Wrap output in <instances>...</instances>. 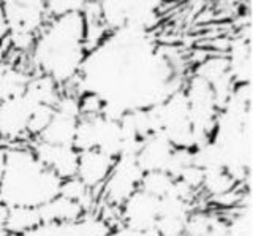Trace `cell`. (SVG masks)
<instances>
[{"label": "cell", "mask_w": 253, "mask_h": 236, "mask_svg": "<svg viewBox=\"0 0 253 236\" xmlns=\"http://www.w3.org/2000/svg\"><path fill=\"white\" fill-rule=\"evenodd\" d=\"M22 236H59V224L42 222Z\"/></svg>", "instance_id": "d4e9b609"}, {"label": "cell", "mask_w": 253, "mask_h": 236, "mask_svg": "<svg viewBox=\"0 0 253 236\" xmlns=\"http://www.w3.org/2000/svg\"><path fill=\"white\" fill-rule=\"evenodd\" d=\"M172 184H174V179L168 175V173L149 171V173H144V175H142L138 190L162 200L163 196H166L171 192Z\"/></svg>", "instance_id": "d6986e66"}, {"label": "cell", "mask_w": 253, "mask_h": 236, "mask_svg": "<svg viewBox=\"0 0 253 236\" xmlns=\"http://www.w3.org/2000/svg\"><path fill=\"white\" fill-rule=\"evenodd\" d=\"M111 236H160V235L155 232V228H152V230H146V232H139V230H133V228H128L125 225H121L119 228H113Z\"/></svg>", "instance_id": "484cf974"}, {"label": "cell", "mask_w": 253, "mask_h": 236, "mask_svg": "<svg viewBox=\"0 0 253 236\" xmlns=\"http://www.w3.org/2000/svg\"><path fill=\"white\" fill-rule=\"evenodd\" d=\"M37 209L42 222H51V224L73 222V220H78L84 216V211L78 203L71 201L62 195H57L55 198L42 204Z\"/></svg>", "instance_id": "7c38bea8"}, {"label": "cell", "mask_w": 253, "mask_h": 236, "mask_svg": "<svg viewBox=\"0 0 253 236\" xmlns=\"http://www.w3.org/2000/svg\"><path fill=\"white\" fill-rule=\"evenodd\" d=\"M203 179H204V171L201 168L195 167L192 163L190 167H187L184 171H182V175L177 181L180 183H184L187 187H190L192 190H200L201 189V184H203Z\"/></svg>", "instance_id": "cb8c5ba5"}, {"label": "cell", "mask_w": 253, "mask_h": 236, "mask_svg": "<svg viewBox=\"0 0 253 236\" xmlns=\"http://www.w3.org/2000/svg\"><path fill=\"white\" fill-rule=\"evenodd\" d=\"M0 204H2V198H0Z\"/></svg>", "instance_id": "f1b7e54d"}, {"label": "cell", "mask_w": 253, "mask_h": 236, "mask_svg": "<svg viewBox=\"0 0 253 236\" xmlns=\"http://www.w3.org/2000/svg\"><path fill=\"white\" fill-rule=\"evenodd\" d=\"M6 216H8V208L2 203V204H0V230H2V228L5 227ZM3 230H5V228H3Z\"/></svg>", "instance_id": "83f0119b"}, {"label": "cell", "mask_w": 253, "mask_h": 236, "mask_svg": "<svg viewBox=\"0 0 253 236\" xmlns=\"http://www.w3.org/2000/svg\"><path fill=\"white\" fill-rule=\"evenodd\" d=\"M40 105L22 94L0 101V143H18L27 137V125Z\"/></svg>", "instance_id": "5b68a950"}, {"label": "cell", "mask_w": 253, "mask_h": 236, "mask_svg": "<svg viewBox=\"0 0 253 236\" xmlns=\"http://www.w3.org/2000/svg\"><path fill=\"white\" fill-rule=\"evenodd\" d=\"M38 224H42V219L37 208H8L3 228L11 236H22Z\"/></svg>", "instance_id": "5bb4252c"}, {"label": "cell", "mask_w": 253, "mask_h": 236, "mask_svg": "<svg viewBox=\"0 0 253 236\" xmlns=\"http://www.w3.org/2000/svg\"><path fill=\"white\" fill-rule=\"evenodd\" d=\"M142 170L136 162V157L119 155L114 160L113 170L101 186L103 198L108 206L121 208L122 204L139 189Z\"/></svg>", "instance_id": "277c9868"}, {"label": "cell", "mask_w": 253, "mask_h": 236, "mask_svg": "<svg viewBox=\"0 0 253 236\" xmlns=\"http://www.w3.org/2000/svg\"><path fill=\"white\" fill-rule=\"evenodd\" d=\"M174 147L163 133H152L141 141L136 162L142 173L165 171L174 152Z\"/></svg>", "instance_id": "30bf717a"}, {"label": "cell", "mask_w": 253, "mask_h": 236, "mask_svg": "<svg viewBox=\"0 0 253 236\" xmlns=\"http://www.w3.org/2000/svg\"><path fill=\"white\" fill-rule=\"evenodd\" d=\"M8 34L38 35L47 22L44 2H2L0 3Z\"/></svg>", "instance_id": "8992f818"}, {"label": "cell", "mask_w": 253, "mask_h": 236, "mask_svg": "<svg viewBox=\"0 0 253 236\" xmlns=\"http://www.w3.org/2000/svg\"><path fill=\"white\" fill-rule=\"evenodd\" d=\"M103 108V101L100 97L93 94H84L79 97V109H81V117H93L100 116Z\"/></svg>", "instance_id": "603a6c76"}, {"label": "cell", "mask_w": 253, "mask_h": 236, "mask_svg": "<svg viewBox=\"0 0 253 236\" xmlns=\"http://www.w3.org/2000/svg\"><path fill=\"white\" fill-rule=\"evenodd\" d=\"M5 157H6V146L0 143V179H2L3 168H5Z\"/></svg>", "instance_id": "4316f807"}, {"label": "cell", "mask_w": 253, "mask_h": 236, "mask_svg": "<svg viewBox=\"0 0 253 236\" xmlns=\"http://www.w3.org/2000/svg\"><path fill=\"white\" fill-rule=\"evenodd\" d=\"M237 186H239V183H237L231 175H228L225 170L209 171V173H204L201 190H204L209 198H215V196L236 190Z\"/></svg>", "instance_id": "ac0fdd59"}, {"label": "cell", "mask_w": 253, "mask_h": 236, "mask_svg": "<svg viewBox=\"0 0 253 236\" xmlns=\"http://www.w3.org/2000/svg\"><path fill=\"white\" fill-rule=\"evenodd\" d=\"M193 165L204 173L225 170L223 152L213 141H208L206 144L193 149Z\"/></svg>", "instance_id": "e0dca14e"}, {"label": "cell", "mask_w": 253, "mask_h": 236, "mask_svg": "<svg viewBox=\"0 0 253 236\" xmlns=\"http://www.w3.org/2000/svg\"><path fill=\"white\" fill-rule=\"evenodd\" d=\"M78 121L79 119H75V117L55 113L54 109L52 121L47 124V127L35 140L55 146H73Z\"/></svg>", "instance_id": "8fae6325"}, {"label": "cell", "mask_w": 253, "mask_h": 236, "mask_svg": "<svg viewBox=\"0 0 253 236\" xmlns=\"http://www.w3.org/2000/svg\"><path fill=\"white\" fill-rule=\"evenodd\" d=\"M113 227L100 216L84 214L73 222L59 224V236H111Z\"/></svg>", "instance_id": "4fadbf2b"}, {"label": "cell", "mask_w": 253, "mask_h": 236, "mask_svg": "<svg viewBox=\"0 0 253 236\" xmlns=\"http://www.w3.org/2000/svg\"><path fill=\"white\" fill-rule=\"evenodd\" d=\"M75 84L78 97L93 94L126 113L160 105L184 88L176 80L172 62L154 45L150 32L130 26L109 32L87 52Z\"/></svg>", "instance_id": "6da1fadb"}, {"label": "cell", "mask_w": 253, "mask_h": 236, "mask_svg": "<svg viewBox=\"0 0 253 236\" xmlns=\"http://www.w3.org/2000/svg\"><path fill=\"white\" fill-rule=\"evenodd\" d=\"M119 212L122 225L139 232L152 230L160 214V200L136 190L119 208Z\"/></svg>", "instance_id": "ba28073f"}, {"label": "cell", "mask_w": 253, "mask_h": 236, "mask_svg": "<svg viewBox=\"0 0 253 236\" xmlns=\"http://www.w3.org/2000/svg\"><path fill=\"white\" fill-rule=\"evenodd\" d=\"M62 179L35 157L29 146H6L0 198L6 208H40L59 195Z\"/></svg>", "instance_id": "3957f363"}, {"label": "cell", "mask_w": 253, "mask_h": 236, "mask_svg": "<svg viewBox=\"0 0 253 236\" xmlns=\"http://www.w3.org/2000/svg\"><path fill=\"white\" fill-rule=\"evenodd\" d=\"M192 163H193L192 149H174L165 173H168L174 181H177L182 175V171H184L187 167H190Z\"/></svg>", "instance_id": "44dd1931"}, {"label": "cell", "mask_w": 253, "mask_h": 236, "mask_svg": "<svg viewBox=\"0 0 253 236\" xmlns=\"http://www.w3.org/2000/svg\"><path fill=\"white\" fill-rule=\"evenodd\" d=\"M54 117V106L49 105H40L34 114H32L29 125H27V137H30L32 140H35L40 133H42L47 124L52 121Z\"/></svg>", "instance_id": "ffe728a7"}, {"label": "cell", "mask_w": 253, "mask_h": 236, "mask_svg": "<svg viewBox=\"0 0 253 236\" xmlns=\"http://www.w3.org/2000/svg\"><path fill=\"white\" fill-rule=\"evenodd\" d=\"M59 195H62V196H65V198L78 203L79 206L83 208L84 214H90L92 208L95 206V195H93V190L87 189L76 176L62 181Z\"/></svg>", "instance_id": "2e32d148"}, {"label": "cell", "mask_w": 253, "mask_h": 236, "mask_svg": "<svg viewBox=\"0 0 253 236\" xmlns=\"http://www.w3.org/2000/svg\"><path fill=\"white\" fill-rule=\"evenodd\" d=\"M113 165H114V159H111V157L97 151V149L79 152L76 178L87 189L95 192L97 189H101V186L105 184L106 178L109 176L111 170H113Z\"/></svg>", "instance_id": "9c48e42d"}, {"label": "cell", "mask_w": 253, "mask_h": 236, "mask_svg": "<svg viewBox=\"0 0 253 236\" xmlns=\"http://www.w3.org/2000/svg\"><path fill=\"white\" fill-rule=\"evenodd\" d=\"M29 147L35 157L47 170H51L59 179L65 181L76 176L79 152L73 146H55L32 140Z\"/></svg>", "instance_id": "52a82bcc"}, {"label": "cell", "mask_w": 253, "mask_h": 236, "mask_svg": "<svg viewBox=\"0 0 253 236\" xmlns=\"http://www.w3.org/2000/svg\"><path fill=\"white\" fill-rule=\"evenodd\" d=\"M46 5V13H47V19L51 18H60L65 16L70 13H83L84 8V2H44Z\"/></svg>", "instance_id": "7402d4cb"}, {"label": "cell", "mask_w": 253, "mask_h": 236, "mask_svg": "<svg viewBox=\"0 0 253 236\" xmlns=\"http://www.w3.org/2000/svg\"><path fill=\"white\" fill-rule=\"evenodd\" d=\"M84 30L81 13L47 19L32 48V62L38 73L51 78L59 88L75 83L87 56Z\"/></svg>", "instance_id": "7a4b0ae2"}, {"label": "cell", "mask_w": 253, "mask_h": 236, "mask_svg": "<svg viewBox=\"0 0 253 236\" xmlns=\"http://www.w3.org/2000/svg\"><path fill=\"white\" fill-rule=\"evenodd\" d=\"M32 76L34 75H30L26 70L10 64L5 73L0 76V101L22 95Z\"/></svg>", "instance_id": "9a60e30c"}]
</instances>
